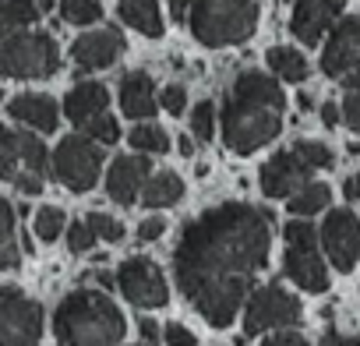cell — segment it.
Returning <instances> with one entry per match:
<instances>
[{
    "mask_svg": "<svg viewBox=\"0 0 360 346\" xmlns=\"http://www.w3.org/2000/svg\"><path fill=\"white\" fill-rule=\"evenodd\" d=\"M269 248L272 216L265 209L248 202L216 205L180 233L173 251L176 286L212 328H226L255 290V279L269 262Z\"/></svg>",
    "mask_w": 360,
    "mask_h": 346,
    "instance_id": "cell-1",
    "label": "cell"
},
{
    "mask_svg": "<svg viewBox=\"0 0 360 346\" xmlns=\"http://www.w3.org/2000/svg\"><path fill=\"white\" fill-rule=\"evenodd\" d=\"M286 96L276 78L262 71H240L223 99V141L237 155H251L283 131Z\"/></svg>",
    "mask_w": 360,
    "mask_h": 346,
    "instance_id": "cell-2",
    "label": "cell"
},
{
    "mask_svg": "<svg viewBox=\"0 0 360 346\" xmlns=\"http://www.w3.org/2000/svg\"><path fill=\"white\" fill-rule=\"evenodd\" d=\"M120 307L99 290H75L53 314V335L68 346H110L124 339Z\"/></svg>",
    "mask_w": 360,
    "mask_h": 346,
    "instance_id": "cell-3",
    "label": "cell"
},
{
    "mask_svg": "<svg viewBox=\"0 0 360 346\" xmlns=\"http://www.w3.org/2000/svg\"><path fill=\"white\" fill-rule=\"evenodd\" d=\"M184 22L202 46H237L255 36L258 0H188Z\"/></svg>",
    "mask_w": 360,
    "mask_h": 346,
    "instance_id": "cell-4",
    "label": "cell"
},
{
    "mask_svg": "<svg viewBox=\"0 0 360 346\" xmlns=\"http://www.w3.org/2000/svg\"><path fill=\"white\" fill-rule=\"evenodd\" d=\"M46 177H50L46 145L29 131L0 124V181L15 184L22 195H39Z\"/></svg>",
    "mask_w": 360,
    "mask_h": 346,
    "instance_id": "cell-5",
    "label": "cell"
},
{
    "mask_svg": "<svg viewBox=\"0 0 360 346\" xmlns=\"http://www.w3.org/2000/svg\"><path fill=\"white\" fill-rule=\"evenodd\" d=\"M60 71L57 39L46 32H11L0 39V78H50Z\"/></svg>",
    "mask_w": 360,
    "mask_h": 346,
    "instance_id": "cell-6",
    "label": "cell"
},
{
    "mask_svg": "<svg viewBox=\"0 0 360 346\" xmlns=\"http://www.w3.org/2000/svg\"><path fill=\"white\" fill-rule=\"evenodd\" d=\"M283 237H286V262H283L286 279L297 283L307 293H325L328 290V272H325V262L318 255L314 226L304 223V216H300V219L286 223Z\"/></svg>",
    "mask_w": 360,
    "mask_h": 346,
    "instance_id": "cell-7",
    "label": "cell"
},
{
    "mask_svg": "<svg viewBox=\"0 0 360 346\" xmlns=\"http://www.w3.org/2000/svg\"><path fill=\"white\" fill-rule=\"evenodd\" d=\"M103 145L96 138H82V134H71L57 145L53 159H50V173L75 195H85L96 188L99 181V169H103Z\"/></svg>",
    "mask_w": 360,
    "mask_h": 346,
    "instance_id": "cell-8",
    "label": "cell"
},
{
    "mask_svg": "<svg viewBox=\"0 0 360 346\" xmlns=\"http://www.w3.org/2000/svg\"><path fill=\"white\" fill-rule=\"evenodd\" d=\"M300 314H304L300 300L290 290H283L279 283H269V286L248 293L244 335H262V332H272L283 325H300Z\"/></svg>",
    "mask_w": 360,
    "mask_h": 346,
    "instance_id": "cell-9",
    "label": "cell"
},
{
    "mask_svg": "<svg viewBox=\"0 0 360 346\" xmlns=\"http://www.w3.org/2000/svg\"><path fill=\"white\" fill-rule=\"evenodd\" d=\"M43 335V307L15 286H0V342L32 346Z\"/></svg>",
    "mask_w": 360,
    "mask_h": 346,
    "instance_id": "cell-10",
    "label": "cell"
},
{
    "mask_svg": "<svg viewBox=\"0 0 360 346\" xmlns=\"http://www.w3.org/2000/svg\"><path fill=\"white\" fill-rule=\"evenodd\" d=\"M117 286L134 307H162L169 300L166 276L152 258H127L117 269Z\"/></svg>",
    "mask_w": 360,
    "mask_h": 346,
    "instance_id": "cell-11",
    "label": "cell"
},
{
    "mask_svg": "<svg viewBox=\"0 0 360 346\" xmlns=\"http://www.w3.org/2000/svg\"><path fill=\"white\" fill-rule=\"evenodd\" d=\"M321 244H325L328 262L339 272H353V265L360 258V219L353 216V209H332L325 216Z\"/></svg>",
    "mask_w": 360,
    "mask_h": 346,
    "instance_id": "cell-12",
    "label": "cell"
},
{
    "mask_svg": "<svg viewBox=\"0 0 360 346\" xmlns=\"http://www.w3.org/2000/svg\"><path fill=\"white\" fill-rule=\"evenodd\" d=\"M311 162L293 148V152H279L262 166V191L269 198H290L297 188H304L311 181Z\"/></svg>",
    "mask_w": 360,
    "mask_h": 346,
    "instance_id": "cell-13",
    "label": "cell"
},
{
    "mask_svg": "<svg viewBox=\"0 0 360 346\" xmlns=\"http://www.w3.org/2000/svg\"><path fill=\"white\" fill-rule=\"evenodd\" d=\"M353 68H360V15L342 18L332 29V36L325 43V53H321V71L328 78H342Z\"/></svg>",
    "mask_w": 360,
    "mask_h": 346,
    "instance_id": "cell-14",
    "label": "cell"
},
{
    "mask_svg": "<svg viewBox=\"0 0 360 346\" xmlns=\"http://www.w3.org/2000/svg\"><path fill=\"white\" fill-rule=\"evenodd\" d=\"M339 15H342V0H297L293 18H290V32L304 46H318L321 36L335 25Z\"/></svg>",
    "mask_w": 360,
    "mask_h": 346,
    "instance_id": "cell-15",
    "label": "cell"
},
{
    "mask_svg": "<svg viewBox=\"0 0 360 346\" xmlns=\"http://www.w3.org/2000/svg\"><path fill=\"white\" fill-rule=\"evenodd\" d=\"M124 46L127 43L117 29H96V32H85L75 39L71 57H75L78 71H103V68H113V60H120Z\"/></svg>",
    "mask_w": 360,
    "mask_h": 346,
    "instance_id": "cell-16",
    "label": "cell"
},
{
    "mask_svg": "<svg viewBox=\"0 0 360 346\" xmlns=\"http://www.w3.org/2000/svg\"><path fill=\"white\" fill-rule=\"evenodd\" d=\"M148 169L152 166H148L145 152H138V155H117L113 166L106 169V191H110V198L117 205H131L138 198L145 177H148Z\"/></svg>",
    "mask_w": 360,
    "mask_h": 346,
    "instance_id": "cell-17",
    "label": "cell"
},
{
    "mask_svg": "<svg viewBox=\"0 0 360 346\" xmlns=\"http://www.w3.org/2000/svg\"><path fill=\"white\" fill-rule=\"evenodd\" d=\"M8 113L22 124H29L32 131H43V134H53L57 131V103L50 96H39V92H25V96H15L8 103Z\"/></svg>",
    "mask_w": 360,
    "mask_h": 346,
    "instance_id": "cell-18",
    "label": "cell"
},
{
    "mask_svg": "<svg viewBox=\"0 0 360 346\" xmlns=\"http://www.w3.org/2000/svg\"><path fill=\"white\" fill-rule=\"evenodd\" d=\"M155 106H159V99H155L152 78H148L145 71L124 75V82H120V110H124V117H131V120H148V117L155 113Z\"/></svg>",
    "mask_w": 360,
    "mask_h": 346,
    "instance_id": "cell-19",
    "label": "cell"
},
{
    "mask_svg": "<svg viewBox=\"0 0 360 346\" xmlns=\"http://www.w3.org/2000/svg\"><path fill=\"white\" fill-rule=\"evenodd\" d=\"M106 103H110L106 85H99V82H85V85H78V89L68 92V99H64V113H68L71 124L85 127L96 113L106 110Z\"/></svg>",
    "mask_w": 360,
    "mask_h": 346,
    "instance_id": "cell-20",
    "label": "cell"
},
{
    "mask_svg": "<svg viewBox=\"0 0 360 346\" xmlns=\"http://www.w3.org/2000/svg\"><path fill=\"white\" fill-rule=\"evenodd\" d=\"M184 198V181L176 173H152L141 184V205L148 209H166V205H176Z\"/></svg>",
    "mask_w": 360,
    "mask_h": 346,
    "instance_id": "cell-21",
    "label": "cell"
},
{
    "mask_svg": "<svg viewBox=\"0 0 360 346\" xmlns=\"http://www.w3.org/2000/svg\"><path fill=\"white\" fill-rule=\"evenodd\" d=\"M120 18H124V25L138 29L148 39L162 36V15H159L155 0H120Z\"/></svg>",
    "mask_w": 360,
    "mask_h": 346,
    "instance_id": "cell-22",
    "label": "cell"
},
{
    "mask_svg": "<svg viewBox=\"0 0 360 346\" xmlns=\"http://www.w3.org/2000/svg\"><path fill=\"white\" fill-rule=\"evenodd\" d=\"M22 265V241L15 226V209L8 198H0V272H11Z\"/></svg>",
    "mask_w": 360,
    "mask_h": 346,
    "instance_id": "cell-23",
    "label": "cell"
},
{
    "mask_svg": "<svg viewBox=\"0 0 360 346\" xmlns=\"http://www.w3.org/2000/svg\"><path fill=\"white\" fill-rule=\"evenodd\" d=\"M39 15V0H0V39L18 29H29Z\"/></svg>",
    "mask_w": 360,
    "mask_h": 346,
    "instance_id": "cell-24",
    "label": "cell"
},
{
    "mask_svg": "<svg viewBox=\"0 0 360 346\" xmlns=\"http://www.w3.org/2000/svg\"><path fill=\"white\" fill-rule=\"evenodd\" d=\"M269 68L283 78V82H304L307 78V57L300 50H290V46H272L269 50Z\"/></svg>",
    "mask_w": 360,
    "mask_h": 346,
    "instance_id": "cell-25",
    "label": "cell"
},
{
    "mask_svg": "<svg viewBox=\"0 0 360 346\" xmlns=\"http://www.w3.org/2000/svg\"><path fill=\"white\" fill-rule=\"evenodd\" d=\"M328 198H332V191H328V184H318V181H307L304 188H297L293 195H290V212L293 216H314V212H321L325 205H328Z\"/></svg>",
    "mask_w": 360,
    "mask_h": 346,
    "instance_id": "cell-26",
    "label": "cell"
},
{
    "mask_svg": "<svg viewBox=\"0 0 360 346\" xmlns=\"http://www.w3.org/2000/svg\"><path fill=\"white\" fill-rule=\"evenodd\" d=\"M127 141H131V148H138V152H145V155H152V152H169V134H166L162 127H155V124H145V120L127 134Z\"/></svg>",
    "mask_w": 360,
    "mask_h": 346,
    "instance_id": "cell-27",
    "label": "cell"
},
{
    "mask_svg": "<svg viewBox=\"0 0 360 346\" xmlns=\"http://www.w3.org/2000/svg\"><path fill=\"white\" fill-rule=\"evenodd\" d=\"M60 18L71 25H92L103 18L99 0H60Z\"/></svg>",
    "mask_w": 360,
    "mask_h": 346,
    "instance_id": "cell-28",
    "label": "cell"
},
{
    "mask_svg": "<svg viewBox=\"0 0 360 346\" xmlns=\"http://www.w3.org/2000/svg\"><path fill=\"white\" fill-rule=\"evenodd\" d=\"M64 226H68V216H64L57 205H46V209L36 212V237H39V241H46V244L57 241Z\"/></svg>",
    "mask_w": 360,
    "mask_h": 346,
    "instance_id": "cell-29",
    "label": "cell"
},
{
    "mask_svg": "<svg viewBox=\"0 0 360 346\" xmlns=\"http://www.w3.org/2000/svg\"><path fill=\"white\" fill-rule=\"evenodd\" d=\"M191 134L198 141H212V134H216V106L209 99H202L195 106V113H191Z\"/></svg>",
    "mask_w": 360,
    "mask_h": 346,
    "instance_id": "cell-30",
    "label": "cell"
},
{
    "mask_svg": "<svg viewBox=\"0 0 360 346\" xmlns=\"http://www.w3.org/2000/svg\"><path fill=\"white\" fill-rule=\"evenodd\" d=\"M85 134L89 138H96V141H103V145H113L117 138H120V127H117V120H113V113H96L89 124H85Z\"/></svg>",
    "mask_w": 360,
    "mask_h": 346,
    "instance_id": "cell-31",
    "label": "cell"
},
{
    "mask_svg": "<svg viewBox=\"0 0 360 346\" xmlns=\"http://www.w3.org/2000/svg\"><path fill=\"white\" fill-rule=\"evenodd\" d=\"M314 169H332V162H335V155H332V148L328 145H321V141H307V138H300L297 145H293Z\"/></svg>",
    "mask_w": 360,
    "mask_h": 346,
    "instance_id": "cell-32",
    "label": "cell"
},
{
    "mask_svg": "<svg viewBox=\"0 0 360 346\" xmlns=\"http://www.w3.org/2000/svg\"><path fill=\"white\" fill-rule=\"evenodd\" d=\"M99 237H96V230H92V223L89 219H75L71 226H68V248L75 251V255H85V251H92V244H96Z\"/></svg>",
    "mask_w": 360,
    "mask_h": 346,
    "instance_id": "cell-33",
    "label": "cell"
},
{
    "mask_svg": "<svg viewBox=\"0 0 360 346\" xmlns=\"http://www.w3.org/2000/svg\"><path fill=\"white\" fill-rule=\"evenodd\" d=\"M89 223H92L96 237H103V241H110V244L124 241V223H120V219H113V216H106V212H92Z\"/></svg>",
    "mask_w": 360,
    "mask_h": 346,
    "instance_id": "cell-34",
    "label": "cell"
},
{
    "mask_svg": "<svg viewBox=\"0 0 360 346\" xmlns=\"http://www.w3.org/2000/svg\"><path fill=\"white\" fill-rule=\"evenodd\" d=\"M159 103H162V110H166L169 117L184 113V106H188V92H184V85H166L162 96H159Z\"/></svg>",
    "mask_w": 360,
    "mask_h": 346,
    "instance_id": "cell-35",
    "label": "cell"
},
{
    "mask_svg": "<svg viewBox=\"0 0 360 346\" xmlns=\"http://www.w3.org/2000/svg\"><path fill=\"white\" fill-rule=\"evenodd\" d=\"M339 120H342L353 134H360V96H356V92H346V99H342V106H339Z\"/></svg>",
    "mask_w": 360,
    "mask_h": 346,
    "instance_id": "cell-36",
    "label": "cell"
},
{
    "mask_svg": "<svg viewBox=\"0 0 360 346\" xmlns=\"http://www.w3.org/2000/svg\"><path fill=\"white\" fill-rule=\"evenodd\" d=\"M269 346H300L304 335L297 332V325H283V328H272V335L265 339Z\"/></svg>",
    "mask_w": 360,
    "mask_h": 346,
    "instance_id": "cell-37",
    "label": "cell"
},
{
    "mask_svg": "<svg viewBox=\"0 0 360 346\" xmlns=\"http://www.w3.org/2000/svg\"><path fill=\"white\" fill-rule=\"evenodd\" d=\"M162 233H166V223H162L159 216L141 219V226H138V244H152V241H159Z\"/></svg>",
    "mask_w": 360,
    "mask_h": 346,
    "instance_id": "cell-38",
    "label": "cell"
},
{
    "mask_svg": "<svg viewBox=\"0 0 360 346\" xmlns=\"http://www.w3.org/2000/svg\"><path fill=\"white\" fill-rule=\"evenodd\" d=\"M166 342H169V346H195L198 339H195L184 325H166Z\"/></svg>",
    "mask_w": 360,
    "mask_h": 346,
    "instance_id": "cell-39",
    "label": "cell"
},
{
    "mask_svg": "<svg viewBox=\"0 0 360 346\" xmlns=\"http://www.w3.org/2000/svg\"><path fill=\"white\" fill-rule=\"evenodd\" d=\"M138 335H141L145 342H159V325H155L152 318H138Z\"/></svg>",
    "mask_w": 360,
    "mask_h": 346,
    "instance_id": "cell-40",
    "label": "cell"
},
{
    "mask_svg": "<svg viewBox=\"0 0 360 346\" xmlns=\"http://www.w3.org/2000/svg\"><path fill=\"white\" fill-rule=\"evenodd\" d=\"M321 124H325V127H335V124H339V106H335V103H325V106H321Z\"/></svg>",
    "mask_w": 360,
    "mask_h": 346,
    "instance_id": "cell-41",
    "label": "cell"
},
{
    "mask_svg": "<svg viewBox=\"0 0 360 346\" xmlns=\"http://www.w3.org/2000/svg\"><path fill=\"white\" fill-rule=\"evenodd\" d=\"M342 89L360 96V68H353V71H346V75H342Z\"/></svg>",
    "mask_w": 360,
    "mask_h": 346,
    "instance_id": "cell-42",
    "label": "cell"
},
{
    "mask_svg": "<svg viewBox=\"0 0 360 346\" xmlns=\"http://www.w3.org/2000/svg\"><path fill=\"white\" fill-rule=\"evenodd\" d=\"M176 141V152L180 155H195V141H191V134H180V138H173Z\"/></svg>",
    "mask_w": 360,
    "mask_h": 346,
    "instance_id": "cell-43",
    "label": "cell"
},
{
    "mask_svg": "<svg viewBox=\"0 0 360 346\" xmlns=\"http://www.w3.org/2000/svg\"><path fill=\"white\" fill-rule=\"evenodd\" d=\"M342 191H346V198L360 202V173H356V177H349V181L342 184Z\"/></svg>",
    "mask_w": 360,
    "mask_h": 346,
    "instance_id": "cell-44",
    "label": "cell"
},
{
    "mask_svg": "<svg viewBox=\"0 0 360 346\" xmlns=\"http://www.w3.org/2000/svg\"><path fill=\"white\" fill-rule=\"evenodd\" d=\"M53 8H57V0H39V11H43V15L53 11Z\"/></svg>",
    "mask_w": 360,
    "mask_h": 346,
    "instance_id": "cell-45",
    "label": "cell"
}]
</instances>
